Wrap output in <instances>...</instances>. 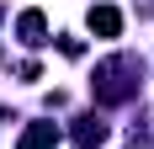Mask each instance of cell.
<instances>
[{"label": "cell", "mask_w": 154, "mask_h": 149, "mask_svg": "<svg viewBox=\"0 0 154 149\" xmlns=\"http://www.w3.org/2000/svg\"><path fill=\"white\" fill-rule=\"evenodd\" d=\"M138 69H143V64H138V59H128V53H122V59H106L101 69H96V80H91V85H96V101H106V106L128 101V96L138 90V80H133Z\"/></svg>", "instance_id": "cell-1"}, {"label": "cell", "mask_w": 154, "mask_h": 149, "mask_svg": "<svg viewBox=\"0 0 154 149\" xmlns=\"http://www.w3.org/2000/svg\"><path fill=\"white\" fill-rule=\"evenodd\" d=\"M16 32H21V43H48V21H43V11H21L16 16Z\"/></svg>", "instance_id": "cell-3"}, {"label": "cell", "mask_w": 154, "mask_h": 149, "mask_svg": "<svg viewBox=\"0 0 154 149\" xmlns=\"http://www.w3.org/2000/svg\"><path fill=\"white\" fill-rule=\"evenodd\" d=\"M53 144H59V128L53 122H32L21 133V149H53Z\"/></svg>", "instance_id": "cell-5"}, {"label": "cell", "mask_w": 154, "mask_h": 149, "mask_svg": "<svg viewBox=\"0 0 154 149\" xmlns=\"http://www.w3.org/2000/svg\"><path fill=\"white\" fill-rule=\"evenodd\" d=\"M91 32L96 37H117L122 32V11L117 5H91Z\"/></svg>", "instance_id": "cell-2"}, {"label": "cell", "mask_w": 154, "mask_h": 149, "mask_svg": "<svg viewBox=\"0 0 154 149\" xmlns=\"http://www.w3.org/2000/svg\"><path fill=\"white\" fill-rule=\"evenodd\" d=\"M0 122H5V106H0Z\"/></svg>", "instance_id": "cell-6"}, {"label": "cell", "mask_w": 154, "mask_h": 149, "mask_svg": "<svg viewBox=\"0 0 154 149\" xmlns=\"http://www.w3.org/2000/svg\"><path fill=\"white\" fill-rule=\"evenodd\" d=\"M101 138H106V122L101 117H75V144L80 149H96Z\"/></svg>", "instance_id": "cell-4"}]
</instances>
